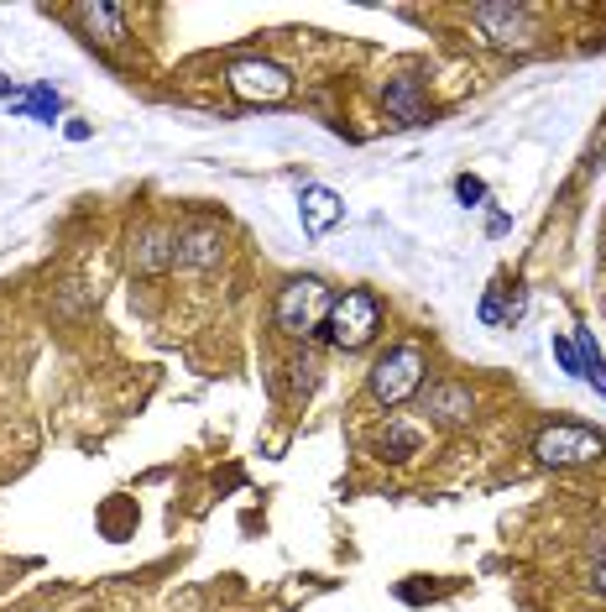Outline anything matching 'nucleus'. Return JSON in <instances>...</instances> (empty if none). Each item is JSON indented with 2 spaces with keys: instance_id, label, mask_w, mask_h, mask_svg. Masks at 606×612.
<instances>
[{
  "instance_id": "1",
  "label": "nucleus",
  "mask_w": 606,
  "mask_h": 612,
  "mask_svg": "<svg viewBox=\"0 0 606 612\" xmlns=\"http://www.w3.org/2000/svg\"><path fill=\"white\" fill-rule=\"evenodd\" d=\"M424 372H429V356L418 340H403V346H392L387 356H377V367H371V398L382 408H398L408 403L413 393H424Z\"/></svg>"
},
{
  "instance_id": "2",
  "label": "nucleus",
  "mask_w": 606,
  "mask_h": 612,
  "mask_svg": "<svg viewBox=\"0 0 606 612\" xmlns=\"http://www.w3.org/2000/svg\"><path fill=\"white\" fill-rule=\"evenodd\" d=\"M330 309H335V293L324 278H293L283 293H277V309H272V320L283 335L293 340H309L314 330H324V320H330Z\"/></svg>"
},
{
  "instance_id": "3",
  "label": "nucleus",
  "mask_w": 606,
  "mask_h": 612,
  "mask_svg": "<svg viewBox=\"0 0 606 612\" xmlns=\"http://www.w3.org/2000/svg\"><path fill=\"white\" fill-rule=\"evenodd\" d=\"M324 330H330V340H335L340 351L371 346V335L382 330V304H377V293H366V288L340 293L335 309H330V320H324Z\"/></svg>"
},
{
  "instance_id": "4",
  "label": "nucleus",
  "mask_w": 606,
  "mask_h": 612,
  "mask_svg": "<svg viewBox=\"0 0 606 612\" xmlns=\"http://www.w3.org/2000/svg\"><path fill=\"white\" fill-rule=\"evenodd\" d=\"M533 456L539 466H586V461H601L606 456V440L586 424H544L539 435H533Z\"/></svg>"
},
{
  "instance_id": "5",
  "label": "nucleus",
  "mask_w": 606,
  "mask_h": 612,
  "mask_svg": "<svg viewBox=\"0 0 606 612\" xmlns=\"http://www.w3.org/2000/svg\"><path fill=\"white\" fill-rule=\"evenodd\" d=\"M476 16V27H481V37L492 42V48H533V37H539V11L533 6H476L471 11Z\"/></svg>"
},
{
  "instance_id": "6",
  "label": "nucleus",
  "mask_w": 606,
  "mask_h": 612,
  "mask_svg": "<svg viewBox=\"0 0 606 612\" xmlns=\"http://www.w3.org/2000/svg\"><path fill=\"white\" fill-rule=\"evenodd\" d=\"M225 79L236 89V100H246V105H277V100H288V89H293L288 68H277L267 58H236Z\"/></svg>"
},
{
  "instance_id": "7",
  "label": "nucleus",
  "mask_w": 606,
  "mask_h": 612,
  "mask_svg": "<svg viewBox=\"0 0 606 612\" xmlns=\"http://www.w3.org/2000/svg\"><path fill=\"white\" fill-rule=\"evenodd\" d=\"M173 246L178 236L168 231V225H136V236H131V272L136 278H157V272H168L178 257H173Z\"/></svg>"
},
{
  "instance_id": "8",
  "label": "nucleus",
  "mask_w": 606,
  "mask_h": 612,
  "mask_svg": "<svg viewBox=\"0 0 606 612\" xmlns=\"http://www.w3.org/2000/svg\"><path fill=\"white\" fill-rule=\"evenodd\" d=\"M298 220H303V236H324L345 220V204L335 189L309 184V189H298Z\"/></svg>"
},
{
  "instance_id": "9",
  "label": "nucleus",
  "mask_w": 606,
  "mask_h": 612,
  "mask_svg": "<svg viewBox=\"0 0 606 612\" xmlns=\"http://www.w3.org/2000/svg\"><path fill=\"white\" fill-rule=\"evenodd\" d=\"M220 252H225V236L215 231V225H189V231H178V246H173V257L183 262V267H194V272H209L220 262Z\"/></svg>"
},
{
  "instance_id": "10",
  "label": "nucleus",
  "mask_w": 606,
  "mask_h": 612,
  "mask_svg": "<svg viewBox=\"0 0 606 612\" xmlns=\"http://www.w3.org/2000/svg\"><path fill=\"white\" fill-rule=\"evenodd\" d=\"M382 105L398 116L403 126H424L429 121V105H424V84L418 79H387L382 89Z\"/></svg>"
},
{
  "instance_id": "11",
  "label": "nucleus",
  "mask_w": 606,
  "mask_h": 612,
  "mask_svg": "<svg viewBox=\"0 0 606 612\" xmlns=\"http://www.w3.org/2000/svg\"><path fill=\"white\" fill-rule=\"evenodd\" d=\"M424 408H429L439 424H460V419H471L476 398H471V388H465V382H434V388L424 393Z\"/></svg>"
},
{
  "instance_id": "12",
  "label": "nucleus",
  "mask_w": 606,
  "mask_h": 612,
  "mask_svg": "<svg viewBox=\"0 0 606 612\" xmlns=\"http://www.w3.org/2000/svg\"><path fill=\"white\" fill-rule=\"evenodd\" d=\"M418 450H424V429L408 424V419H387V429L377 435V456L382 461H408V456H418Z\"/></svg>"
},
{
  "instance_id": "13",
  "label": "nucleus",
  "mask_w": 606,
  "mask_h": 612,
  "mask_svg": "<svg viewBox=\"0 0 606 612\" xmlns=\"http://www.w3.org/2000/svg\"><path fill=\"white\" fill-rule=\"evenodd\" d=\"M74 21L89 32V42H126V11L115 6H74Z\"/></svg>"
},
{
  "instance_id": "14",
  "label": "nucleus",
  "mask_w": 606,
  "mask_h": 612,
  "mask_svg": "<svg viewBox=\"0 0 606 612\" xmlns=\"http://www.w3.org/2000/svg\"><path fill=\"white\" fill-rule=\"evenodd\" d=\"M58 110H63V100H58L53 84H32L27 95L16 100V116H32V121H42V126H53Z\"/></svg>"
},
{
  "instance_id": "15",
  "label": "nucleus",
  "mask_w": 606,
  "mask_h": 612,
  "mask_svg": "<svg viewBox=\"0 0 606 612\" xmlns=\"http://www.w3.org/2000/svg\"><path fill=\"white\" fill-rule=\"evenodd\" d=\"M554 356H559V367H565L570 377H586V367H580V351H575V340L554 335Z\"/></svg>"
},
{
  "instance_id": "16",
  "label": "nucleus",
  "mask_w": 606,
  "mask_h": 612,
  "mask_svg": "<svg viewBox=\"0 0 606 612\" xmlns=\"http://www.w3.org/2000/svg\"><path fill=\"white\" fill-rule=\"evenodd\" d=\"M455 194H460V204H471V210H476V204L486 199V184H481V178H471V173H460L455 178Z\"/></svg>"
},
{
  "instance_id": "17",
  "label": "nucleus",
  "mask_w": 606,
  "mask_h": 612,
  "mask_svg": "<svg viewBox=\"0 0 606 612\" xmlns=\"http://www.w3.org/2000/svg\"><path fill=\"white\" fill-rule=\"evenodd\" d=\"M481 320H486V325H502V299H497V288L481 299Z\"/></svg>"
},
{
  "instance_id": "18",
  "label": "nucleus",
  "mask_w": 606,
  "mask_h": 612,
  "mask_svg": "<svg viewBox=\"0 0 606 612\" xmlns=\"http://www.w3.org/2000/svg\"><path fill=\"white\" fill-rule=\"evenodd\" d=\"M591 586H596V597H606V560H596V571H591Z\"/></svg>"
},
{
  "instance_id": "19",
  "label": "nucleus",
  "mask_w": 606,
  "mask_h": 612,
  "mask_svg": "<svg viewBox=\"0 0 606 612\" xmlns=\"http://www.w3.org/2000/svg\"><path fill=\"white\" fill-rule=\"evenodd\" d=\"M6 95H16V84H11L6 74H0V100H6Z\"/></svg>"
}]
</instances>
